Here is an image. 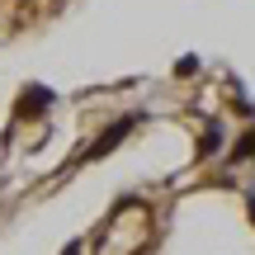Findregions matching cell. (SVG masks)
<instances>
[{
  "label": "cell",
  "instance_id": "277c9868",
  "mask_svg": "<svg viewBox=\"0 0 255 255\" xmlns=\"http://www.w3.org/2000/svg\"><path fill=\"white\" fill-rule=\"evenodd\" d=\"M246 156H255V128H246V132H241V142L232 146V161H246Z\"/></svg>",
  "mask_w": 255,
  "mask_h": 255
},
{
  "label": "cell",
  "instance_id": "5b68a950",
  "mask_svg": "<svg viewBox=\"0 0 255 255\" xmlns=\"http://www.w3.org/2000/svg\"><path fill=\"white\" fill-rule=\"evenodd\" d=\"M199 71V57H184V62H175V76H194Z\"/></svg>",
  "mask_w": 255,
  "mask_h": 255
},
{
  "label": "cell",
  "instance_id": "8992f818",
  "mask_svg": "<svg viewBox=\"0 0 255 255\" xmlns=\"http://www.w3.org/2000/svg\"><path fill=\"white\" fill-rule=\"evenodd\" d=\"M246 218L255 222V194H251V199H246Z\"/></svg>",
  "mask_w": 255,
  "mask_h": 255
},
{
  "label": "cell",
  "instance_id": "3957f363",
  "mask_svg": "<svg viewBox=\"0 0 255 255\" xmlns=\"http://www.w3.org/2000/svg\"><path fill=\"white\" fill-rule=\"evenodd\" d=\"M222 142H227L222 123H208V128H203V137H199V156H213V151H222Z\"/></svg>",
  "mask_w": 255,
  "mask_h": 255
},
{
  "label": "cell",
  "instance_id": "52a82bcc",
  "mask_svg": "<svg viewBox=\"0 0 255 255\" xmlns=\"http://www.w3.org/2000/svg\"><path fill=\"white\" fill-rule=\"evenodd\" d=\"M62 255H81V241H71V246H66Z\"/></svg>",
  "mask_w": 255,
  "mask_h": 255
},
{
  "label": "cell",
  "instance_id": "6da1fadb",
  "mask_svg": "<svg viewBox=\"0 0 255 255\" xmlns=\"http://www.w3.org/2000/svg\"><path fill=\"white\" fill-rule=\"evenodd\" d=\"M132 128H137V119H119V123L109 128V132H100V142H95V146H90L85 156H90V161H95V156H109L114 146H119V142H123L128 132H132Z\"/></svg>",
  "mask_w": 255,
  "mask_h": 255
},
{
  "label": "cell",
  "instance_id": "7a4b0ae2",
  "mask_svg": "<svg viewBox=\"0 0 255 255\" xmlns=\"http://www.w3.org/2000/svg\"><path fill=\"white\" fill-rule=\"evenodd\" d=\"M52 100H57V95L47 90V85H28V90L19 95V119H28V114H43V109H52Z\"/></svg>",
  "mask_w": 255,
  "mask_h": 255
}]
</instances>
